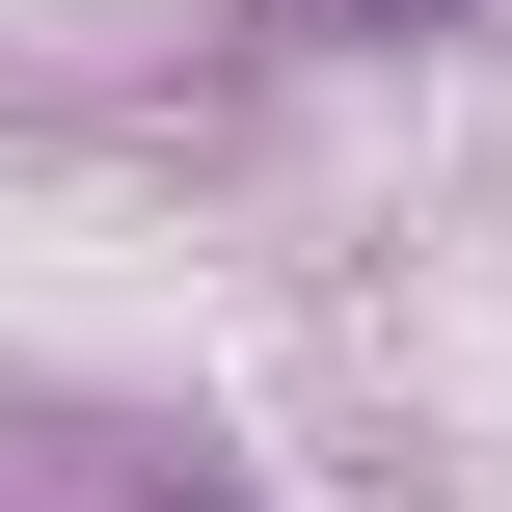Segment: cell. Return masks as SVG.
Instances as JSON below:
<instances>
[{
  "mask_svg": "<svg viewBox=\"0 0 512 512\" xmlns=\"http://www.w3.org/2000/svg\"><path fill=\"white\" fill-rule=\"evenodd\" d=\"M297 27H324V54H432L459 0H297Z\"/></svg>",
  "mask_w": 512,
  "mask_h": 512,
  "instance_id": "obj_1",
  "label": "cell"
}]
</instances>
